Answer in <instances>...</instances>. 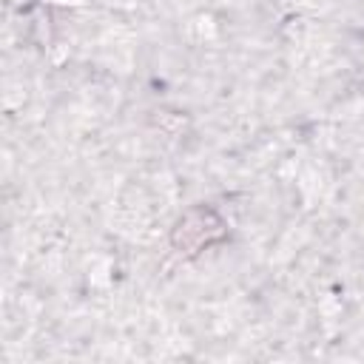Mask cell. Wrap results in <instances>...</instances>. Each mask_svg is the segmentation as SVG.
<instances>
[{"mask_svg": "<svg viewBox=\"0 0 364 364\" xmlns=\"http://www.w3.org/2000/svg\"><path fill=\"white\" fill-rule=\"evenodd\" d=\"M225 222L208 210V208H193L188 210L176 228H173V245L179 247V253H199L202 247L219 242L225 236Z\"/></svg>", "mask_w": 364, "mask_h": 364, "instance_id": "6da1fadb", "label": "cell"}]
</instances>
